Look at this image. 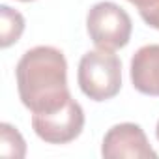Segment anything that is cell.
Here are the masks:
<instances>
[{
    "mask_svg": "<svg viewBox=\"0 0 159 159\" xmlns=\"http://www.w3.org/2000/svg\"><path fill=\"white\" fill-rule=\"evenodd\" d=\"M17 90L23 105L32 112H52L69 99L67 62L60 49L39 45L26 51L15 67Z\"/></svg>",
    "mask_w": 159,
    "mask_h": 159,
    "instance_id": "6da1fadb",
    "label": "cell"
},
{
    "mask_svg": "<svg viewBox=\"0 0 159 159\" xmlns=\"http://www.w3.org/2000/svg\"><path fill=\"white\" fill-rule=\"evenodd\" d=\"M0 153L6 157H25L26 144L17 127L10 124H0Z\"/></svg>",
    "mask_w": 159,
    "mask_h": 159,
    "instance_id": "ba28073f",
    "label": "cell"
},
{
    "mask_svg": "<svg viewBox=\"0 0 159 159\" xmlns=\"http://www.w3.org/2000/svg\"><path fill=\"white\" fill-rule=\"evenodd\" d=\"M127 2H131V4H135V2H137V0H127Z\"/></svg>",
    "mask_w": 159,
    "mask_h": 159,
    "instance_id": "8fae6325",
    "label": "cell"
},
{
    "mask_svg": "<svg viewBox=\"0 0 159 159\" xmlns=\"http://www.w3.org/2000/svg\"><path fill=\"white\" fill-rule=\"evenodd\" d=\"M77 81L92 101L112 99L122 88V64L112 51H88L79 62Z\"/></svg>",
    "mask_w": 159,
    "mask_h": 159,
    "instance_id": "7a4b0ae2",
    "label": "cell"
},
{
    "mask_svg": "<svg viewBox=\"0 0 159 159\" xmlns=\"http://www.w3.org/2000/svg\"><path fill=\"white\" fill-rule=\"evenodd\" d=\"M25 32V17L10 8L8 4L0 6V47H10L19 41Z\"/></svg>",
    "mask_w": 159,
    "mask_h": 159,
    "instance_id": "52a82bcc",
    "label": "cell"
},
{
    "mask_svg": "<svg viewBox=\"0 0 159 159\" xmlns=\"http://www.w3.org/2000/svg\"><path fill=\"white\" fill-rule=\"evenodd\" d=\"M86 30L98 49L116 51L129 43L133 23L124 8L114 2H98L86 15Z\"/></svg>",
    "mask_w": 159,
    "mask_h": 159,
    "instance_id": "3957f363",
    "label": "cell"
},
{
    "mask_svg": "<svg viewBox=\"0 0 159 159\" xmlns=\"http://www.w3.org/2000/svg\"><path fill=\"white\" fill-rule=\"evenodd\" d=\"M135 6L140 13L142 21L148 26L159 30V0H137Z\"/></svg>",
    "mask_w": 159,
    "mask_h": 159,
    "instance_id": "9c48e42d",
    "label": "cell"
},
{
    "mask_svg": "<svg viewBox=\"0 0 159 159\" xmlns=\"http://www.w3.org/2000/svg\"><path fill=\"white\" fill-rule=\"evenodd\" d=\"M36 135L49 144H67L81 135L84 127V111L73 98L52 112L32 114Z\"/></svg>",
    "mask_w": 159,
    "mask_h": 159,
    "instance_id": "277c9868",
    "label": "cell"
},
{
    "mask_svg": "<svg viewBox=\"0 0 159 159\" xmlns=\"http://www.w3.org/2000/svg\"><path fill=\"white\" fill-rule=\"evenodd\" d=\"M131 83L140 94L159 98V45H144L133 54Z\"/></svg>",
    "mask_w": 159,
    "mask_h": 159,
    "instance_id": "8992f818",
    "label": "cell"
},
{
    "mask_svg": "<svg viewBox=\"0 0 159 159\" xmlns=\"http://www.w3.org/2000/svg\"><path fill=\"white\" fill-rule=\"evenodd\" d=\"M155 135H157V140H159V120H157V127H155Z\"/></svg>",
    "mask_w": 159,
    "mask_h": 159,
    "instance_id": "30bf717a",
    "label": "cell"
},
{
    "mask_svg": "<svg viewBox=\"0 0 159 159\" xmlns=\"http://www.w3.org/2000/svg\"><path fill=\"white\" fill-rule=\"evenodd\" d=\"M21 2H32V0H21Z\"/></svg>",
    "mask_w": 159,
    "mask_h": 159,
    "instance_id": "7c38bea8",
    "label": "cell"
},
{
    "mask_svg": "<svg viewBox=\"0 0 159 159\" xmlns=\"http://www.w3.org/2000/svg\"><path fill=\"white\" fill-rule=\"evenodd\" d=\"M101 155L107 159H148V157H157L155 150L150 146L144 131L140 125L125 122L112 125L101 144Z\"/></svg>",
    "mask_w": 159,
    "mask_h": 159,
    "instance_id": "5b68a950",
    "label": "cell"
}]
</instances>
